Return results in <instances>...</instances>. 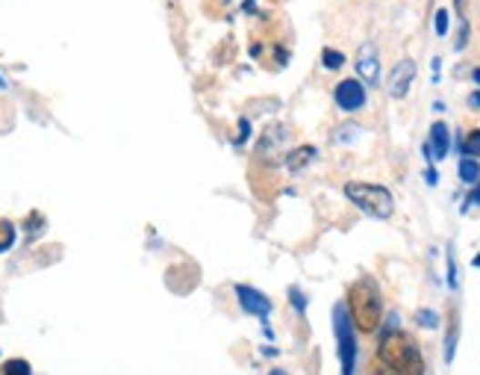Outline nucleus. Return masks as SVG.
<instances>
[{"instance_id":"nucleus-28","label":"nucleus","mask_w":480,"mask_h":375,"mask_svg":"<svg viewBox=\"0 0 480 375\" xmlns=\"http://www.w3.org/2000/svg\"><path fill=\"white\" fill-rule=\"evenodd\" d=\"M381 375H395V372H381Z\"/></svg>"},{"instance_id":"nucleus-21","label":"nucleus","mask_w":480,"mask_h":375,"mask_svg":"<svg viewBox=\"0 0 480 375\" xmlns=\"http://www.w3.org/2000/svg\"><path fill=\"white\" fill-rule=\"evenodd\" d=\"M248 133H250V121L242 119V121H239V140H236V145H245L248 142Z\"/></svg>"},{"instance_id":"nucleus-25","label":"nucleus","mask_w":480,"mask_h":375,"mask_svg":"<svg viewBox=\"0 0 480 375\" xmlns=\"http://www.w3.org/2000/svg\"><path fill=\"white\" fill-rule=\"evenodd\" d=\"M472 78H475V83H480V68H475V71H472Z\"/></svg>"},{"instance_id":"nucleus-14","label":"nucleus","mask_w":480,"mask_h":375,"mask_svg":"<svg viewBox=\"0 0 480 375\" xmlns=\"http://www.w3.org/2000/svg\"><path fill=\"white\" fill-rule=\"evenodd\" d=\"M448 27H451V16H448V9H439L436 16H434V30H436L439 39H442V36H448Z\"/></svg>"},{"instance_id":"nucleus-23","label":"nucleus","mask_w":480,"mask_h":375,"mask_svg":"<svg viewBox=\"0 0 480 375\" xmlns=\"http://www.w3.org/2000/svg\"><path fill=\"white\" fill-rule=\"evenodd\" d=\"M469 104H472L475 109H480V92H475V95L469 98Z\"/></svg>"},{"instance_id":"nucleus-24","label":"nucleus","mask_w":480,"mask_h":375,"mask_svg":"<svg viewBox=\"0 0 480 375\" xmlns=\"http://www.w3.org/2000/svg\"><path fill=\"white\" fill-rule=\"evenodd\" d=\"M454 9H457L460 16H463V9H465V0H454Z\"/></svg>"},{"instance_id":"nucleus-4","label":"nucleus","mask_w":480,"mask_h":375,"mask_svg":"<svg viewBox=\"0 0 480 375\" xmlns=\"http://www.w3.org/2000/svg\"><path fill=\"white\" fill-rule=\"evenodd\" d=\"M333 331H336V346H339V364H342V375L357 372V334H353V322L348 317L345 305L333 307Z\"/></svg>"},{"instance_id":"nucleus-2","label":"nucleus","mask_w":480,"mask_h":375,"mask_svg":"<svg viewBox=\"0 0 480 375\" xmlns=\"http://www.w3.org/2000/svg\"><path fill=\"white\" fill-rule=\"evenodd\" d=\"M348 317L353 322V328H360L365 334H374L381 328L383 319V296L381 286L374 284V278H360L351 284L348 290Z\"/></svg>"},{"instance_id":"nucleus-10","label":"nucleus","mask_w":480,"mask_h":375,"mask_svg":"<svg viewBox=\"0 0 480 375\" xmlns=\"http://www.w3.org/2000/svg\"><path fill=\"white\" fill-rule=\"evenodd\" d=\"M315 157H319V151H315L312 145H301L298 151H292V154L286 157V169L289 172H301V169H307Z\"/></svg>"},{"instance_id":"nucleus-8","label":"nucleus","mask_w":480,"mask_h":375,"mask_svg":"<svg viewBox=\"0 0 480 375\" xmlns=\"http://www.w3.org/2000/svg\"><path fill=\"white\" fill-rule=\"evenodd\" d=\"M357 74L369 83V86H377L381 80V57H377V47L372 42H365L357 54Z\"/></svg>"},{"instance_id":"nucleus-17","label":"nucleus","mask_w":480,"mask_h":375,"mask_svg":"<svg viewBox=\"0 0 480 375\" xmlns=\"http://www.w3.org/2000/svg\"><path fill=\"white\" fill-rule=\"evenodd\" d=\"M289 298H292V305H295L298 314H304V310H307V298H304V293L298 290V286H292V290H289Z\"/></svg>"},{"instance_id":"nucleus-11","label":"nucleus","mask_w":480,"mask_h":375,"mask_svg":"<svg viewBox=\"0 0 480 375\" xmlns=\"http://www.w3.org/2000/svg\"><path fill=\"white\" fill-rule=\"evenodd\" d=\"M457 174H460V181H463V183L475 186V183L480 181V162H477V160H472V157H460Z\"/></svg>"},{"instance_id":"nucleus-9","label":"nucleus","mask_w":480,"mask_h":375,"mask_svg":"<svg viewBox=\"0 0 480 375\" xmlns=\"http://www.w3.org/2000/svg\"><path fill=\"white\" fill-rule=\"evenodd\" d=\"M427 148H431L434 162H442V160L448 157V151H451V130H448L445 121H434L431 140H427Z\"/></svg>"},{"instance_id":"nucleus-29","label":"nucleus","mask_w":480,"mask_h":375,"mask_svg":"<svg viewBox=\"0 0 480 375\" xmlns=\"http://www.w3.org/2000/svg\"><path fill=\"white\" fill-rule=\"evenodd\" d=\"M0 86H4V78H0Z\"/></svg>"},{"instance_id":"nucleus-1","label":"nucleus","mask_w":480,"mask_h":375,"mask_svg":"<svg viewBox=\"0 0 480 375\" xmlns=\"http://www.w3.org/2000/svg\"><path fill=\"white\" fill-rule=\"evenodd\" d=\"M398 325V317L389 319V328H383L381 334V360L386 364L389 372L395 375H424V360L419 352V343L413 340L410 334H403Z\"/></svg>"},{"instance_id":"nucleus-27","label":"nucleus","mask_w":480,"mask_h":375,"mask_svg":"<svg viewBox=\"0 0 480 375\" xmlns=\"http://www.w3.org/2000/svg\"><path fill=\"white\" fill-rule=\"evenodd\" d=\"M472 264H475V266H477V269H480V255H477V257H475V260H472Z\"/></svg>"},{"instance_id":"nucleus-20","label":"nucleus","mask_w":480,"mask_h":375,"mask_svg":"<svg viewBox=\"0 0 480 375\" xmlns=\"http://www.w3.org/2000/svg\"><path fill=\"white\" fill-rule=\"evenodd\" d=\"M465 45H469V21L463 18V24H460V39H457V51H463Z\"/></svg>"},{"instance_id":"nucleus-5","label":"nucleus","mask_w":480,"mask_h":375,"mask_svg":"<svg viewBox=\"0 0 480 375\" xmlns=\"http://www.w3.org/2000/svg\"><path fill=\"white\" fill-rule=\"evenodd\" d=\"M236 298H239V305H242L245 314L257 317V319H262V322H269V314H271L274 305H271L269 296L257 290V286L239 284V286H236Z\"/></svg>"},{"instance_id":"nucleus-12","label":"nucleus","mask_w":480,"mask_h":375,"mask_svg":"<svg viewBox=\"0 0 480 375\" xmlns=\"http://www.w3.org/2000/svg\"><path fill=\"white\" fill-rule=\"evenodd\" d=\"M322 66H324L327 71H339V68L345 66V54L333 51V47H324V54H322Z\"/></svg>"},{"instance_id":"nucleus-16","label":"nucleus","mask_w":480,"mask_h":375,"mask_svg":"<svg viewBox=\"0 0 480 375\" xmlns=\"http://www.w3.org/2000/svg\"><path fill=\"white\" fill-rule=\"evenodd\" d=\"M415 322H419L422 328H439V317L434 314V310H419V314H415Z\"/></svg>"},{"instance_id":"nucleus-13","label":"nucleus","mask_w":480,"mask_h":375,"mask_svg":"<svg viewBox=\"0 0 480 375\" xmlns=\"http://www.w3.org/2000/svg\"><path fill=\"white\" fill-rule=\"evenodd\" d=\"M463 157H472V160L480 157V130H472L463 140Z\"/></svg>"},{"instance_id":"nucleus-22","label":"nucleus","mask_w":480,"mask_h":375,"mask_svg":"<svg viewBox=\"0 0 480 375\" xmlns=\"http://www.w3.org/2000/svg\"><path fill=\"white\" fill-rule=\"evenodd\" d=\"M472 207H480V181L477 186H472V195L465 198V210H472Z\"/></svg>"},{"instance_id":"nucleus-18","label":"nucleus","mask_w":480,"mask_h":375,"mask_svg":"<svg viewBox=\"0 0 480 375\" xmlns=\"http://www.w3.org/2000/svg\"><path fill=\"white\" fill-rule=\"evenodd\" d=\"M360 133H363L360 128H353V124H348V128H342V130L336 133V142H353L351 136H360Z\"/></svg>"},{"instance_id":"nucleus-7","label":"nucleus","mask_w":480,"mask_h":375,"mask_svg":"<svg viewBox=\"0 0 480 375\" xmlns=\"http://www.w3.org/2000/svg\"><path fill=\"white\" fill-rule=\"evenodd\" d=\"M413 80H415V62L413 59H401L398 66L389 71V80H386L389 95H393V98H407Z\"/></svg>"},{"instance_id":"nucleus-15","label":"nucleus","mask_w":480,"mask_h":375,"mask_svg":"<svg viewBox=\"0 0 480 375\" xmlns=\"http://www.w3.org/2000/svg\"><path fill=\"white\" fill-rule=\"evenodd\" d=\"M4 375H33V370H30L27 360H6Z\"/></svg>"},{"instance_id":"nucleus-3","label":"nucleus","mask_w":480,"mask_h":375,"mask_svg":"<svg viewBox=\"0 0 480 375\" xmlns=\"http://www.w3.org/2000/svg\"><path fill=\"white\" fill-rule=\"evenodd\" d=\"M345 198L351 204H357L363 214L372 216V219H389L395 214V198L381 183L351 181V183H345Z\"/></svg>"},{"instance_id":"nucleus-6","label":"nucleus","mask_w":480,"mask_h":375,"mask_svg":"<svg viewBox=\"0 0 480 375\" xmlns=\"http://www.w3.org/2000/svg\"><path fill=\"white\" fill-rule=\"evenodd\" d=\"M333 101L336 107L342 112H360L365 107V101H369V95H365V86L360 80H342L333 89Z\"/></svg>"},{"instance_id":"nucleus-26","label":"nucleus","mask_w":480,"mask_h":375,"mask_svg":"<svg viewBox=\"0 0 480 375\" xmlns=\"http://www.w3.org/2000/svg\"><path fill=\"white\" fill-rule=\"evenodd\" d=\"M269 375H289V372H283V370H271Z\"/></svg>"},{"instance_id":"nucleus-19","label":"nucleus","mask_w":480,"mask_h":375,"mask_svg":"<svg viewBox=\"0 0 480 375\" xmlns=\"http://www.w3.org/2000/svg\"><path fill=\"white\" fill-rule=\"evenodd\" d=\"M448 284L457 286V264H454V248L448 245Z\"/></svg>"}]
</instances>
